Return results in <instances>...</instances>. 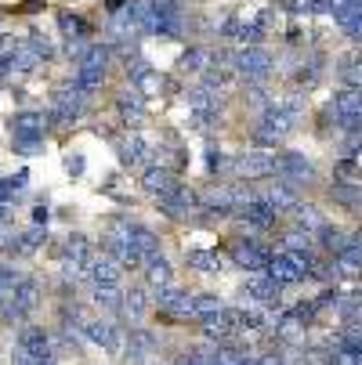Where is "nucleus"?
Instances as JSON below:
<instances>
[{
	"label": "nucleus",
	"instance_id": "1",
	"mask_svg": "<svg viewBox=\"0 0 362 365\" xmlns=\"http://www.w3.org/2000/svg\"><path fill=\"white\" fill-rule=\"evenodd\" d=\"M316 272H319L316 257L312 253H293V250H276L268 257V268H265V275L276 279L279 286H297L304 279H312Z\"/></svg>",
	"mask_w": 362,
	"mask_h": 365
},
{
	"label": "nucleus",
	"instance_id": "2",
	"mask_svg": "<svg viewBox=\"0 0 362 365\" xmlns=\"http://www.w3.org/2000/svg\"><path fill=\"white\" fill-rule=\"evenodd\" d=\"M297 130V116L293 113H286L283 106H276L272 101V109H265L261 113V120H257V130H253V141L261 145V148H279L290 134Z\"/></svg>",
	"mask_w": 362,
	"mask_h": 365
},
{
	"label": "nucleus",
	"instance_id": "3",
	"mask_svg": "<svg viewBox=\"0 0 362 365\" xmlns=\"http://www.w3.org/2000/svg\"><path fill=\"white\" fill-rule=\"evenodd\" d=\"M47 127H51L47 113H36V109H26V113H19V116L11 120V141H15V148H19V152H26V155L40 152Z\"/></svg>",
	"mask_w": 362,
	"mask_h": 365
},
{
	"label": "nucleus",
	"instance_id": "4",
	"mask_svg": "<svg viewBox=\"0 0 362 365\" xmlns=\"http://www.w3.org/2000/svg\"><path fill=\"white\" fill-rule=\"evenodd\" d=\"M272 66H276V58L268 55L261 43H246V47H239L236 55H232V69L246 83H265L272 76Z\"/></svg>",
	"mask_w": 362,
	"mask_h": 365
},
{
	"label": "nucleus",
	"instance_id": "5",
	"mask_svg": "<svg viewBox=\"0 0 362 365\" xmlns=\"http://www.w3.org/2000/svg\"><path fill=\"white\" fill-rule=\"evenodd\" d=\"M276 163H279V155L272 148H250V152L232 155L228 167L239 181H265V178H276Z\"/></svg>",
	"mask_w": 362,
	"mask_h": 365
},
{
	"label": "nucleus",
	"instance_id": "6",
	"mask_svg": "<svg viewBox=\"0 0 362 365\" xmlns=\"http://www.w3.org/2000/svg\"><path fill=\"white\" fill-rule=\"evenodd\" d=\"M156 202H160V210H164L171 221H188L192 214L203 210V195L192 192L188 185H174V188H171L167 195H160Z\"/></svg>",
	"mask_w": 362,
	"mask_h": 365
},
{
	"label": "nucleus",
	"instance_id": "7",
	"mask_svg": "<svg viewBox=\"0 0 362 365\" xmlns=\"http://www.w3.org/2000/svg\"><path fill=\"white\" fill-rule=\"evenodd\" d=\"M276 178L290 181V185H316L319 181V167L301 152H283L276 163Z\"/></svg>",
	"mask_w": 362,
	"mask_h": 365
},
{
	"label": "nucleus",
	"instance_id": "8",
	"mask_svg": "<svg viewBox=\"0 0 362 365\" xmlns=\"http://www.w3.org/2000/svg\"><path fill=\"white\" fill-rule=\"evenodd\" d=\"M116 155H120V163L138 170V167H152L156 163V145H149L141 134H127L116 141Z\"/></svg>",
	"mask_w": 362,
	"mask_h": 365
},
{
	"label": "nucleus",
	"instance_id": "9",
	"mask_svg": "<svg viewBox=\"0 0 362 365\" xmlns=\"http://www.w3.org/2000/svg\"><path fill=\"white\" fill-rule=\"evenodd\" d=\"M80 333H84V336H87L94 347L109 351V354H116V351L124 347L120 329H116L113 322H106V319H84V322H80Z\"/></svg>",
	"mask_w": 362,
	"mask_h": 365
},
{
	"label": "nucleus",
	"instance_id": "10",
	"mask_svg": "<svg viewBox=\"0 0 362 365\" xmlns=\"http://www.w3.org/2000/svg\"><path fill=\"white\" fill-rule=\"evenodd\" d=\"M232 260H236V268H243V272H250V275H261L265 268H268V250L261 246V242H253V239H246V242H232Z\"/></svg>",
	"mask_w": 362,
	"mask_h": 365
},
{
	"label": "nucleus",
	"instance_id": "11",
	"mask_svg": "<svg viewBox=\"0 0 362 365\" xmlns=\"http://www.w3.org/2000/svg\"><path fill=\"white\" fill-rule=\"evenodd\" d=\"M239 221H246V228H253V232H268L272 225H276V217H279V210L265 199V195H257V199H250L243 210L236 214Z\"/></svg>",
	"mask_w": 362,
	"mask_h": 365
},
{
	"label": "nucleus",
	"instance_id": "12",
	"mask_svg": "<svg viewBox=\"0 0 362 365\" xmlns=\"http://www.w3.org/2000/svg\"><path fill=\"white\" fill-rule=\"evenodd\" d=\"M279 282L276 279H268L265 272L261 275H250L246 282H243V293L257 304V307H279Z\"/></svg>",
	"mask_w": 362,
	"mask_h": 365
},
{
	"label": "nucleus",
	"instance_id": "13",
	"mask_svg": "<svg viewBox=\"0 0 362 365\" xmlns=\"http://www.w3.org/2000/svg\"><path fill=\"white\" fill-rule=\"evenodd\" d=\"M120 264L109 257V253H94L91 257V264H87V272H84V279L91 282V286H116L120 282Z\"/></svg>",
	"mask_w": 362,
	"mask_h": 365
},
{
	"label": "nucleus",
	"instance_id": "14",
	"mask_svg": "<svg viewBox=\"0 0 362 365\" xmlns=\"http://www.w3.org/2000/svg\"><path fill=\"white\" fill-rule=\"evenodd\" d=\"M127 76H131V83H134V91L138 94H160L164 91V76L152 69L145 58H134V62H127Z\"/></svg>",
	"mask_w": 362,
	"mask_h": 365
},
{
	"label": "nucleus",
	"instance_id": "15",
	"mask_svg": "<svg viewBox=\"0 0 362 365\" xmlns=\"http://www.w3.org/2000/svg\"><path fill=\"white\" fill-rule=\"evenodd\" d=\"M156 307L167 311V315H174V319H192V297L185 289H178V286L156 289Z\"/></svg>",
	"mask_w": 362,
	"mask_h": 365
},
{
	"label": "nucleus",
	"instance_id": "16",
	"mask_svg": "<svg viewBox=\"0 0 362 365\" xmlns=\"http://www.w3.org/2000/svg\"><path fill=\"white\" fill-rule=\"evenodd\" d=\"M272 333L283 340V344H304V333H308V322L297 315V311H279L276 322H272Z\"/></svg>",
	"mask_w": 362,
	"mask_h": 365
},
{
	"label": "nucleus",
	"instance_id": "17",
	"mask_svg": "<svg viewBox=\"0 0 362 365\" xmlns=\"http://www.w3.org/2000/svg\"><path fill=\"white\" fill-rule=\"evenodd\" d=\"M178 185V174L174 170H167V167H160V163H152V167H145V174H141V188L149 192V195H167L171 188Z\"/></svg>",
	"mask_w": 362,
	"mask_h": 365
},
{
	"label": "nucleus",
	"instance_id": "18",
	"mask_svg": "<svg viewBox=\"0 0 362 365\" xmlns=\"http://www.w3.org/2000/svg\"><path fill=\"white\" fill-rule=\"evenodd\" d=\"M116 113H120V120H124V127H141L145 123V98L138 94V91H124L120 98H116Z\"/></svg>",
	"mask_w": 362,
	"mask_h": 365
},
{
	"label": "nucleus",
	"instance_id": "19",
	"mask_svg": "<svg viewBox=\"0 0 362 365\" xmlns=\"http://www.w3.org/2000/svg\"><path fill=\"white\" fill-rule=\"evenodd\" d=\"M141 272H145V282H149L152 289H164V286H174V268H171V260H167L164 253H156V257H149L145 264H141Z\"/></svg>",
	"mask_w": 362,
	"mask_h": 365
},
{
	"label": "nucleus",
	"instance_id": "20",
	"mask_svg": "<svg viewBox=\"0 0 362 365\" xmlns=\"http://www.w3.org/2000/svg\"><path fill=\"white\" fill-rule=\"evenodd\" d=\"M156 354V336L149 329H131V340H127V358L138 361V365H149V358Z\"/></svg>",
	"mask_w": 362,
	"mask_h": 365
},
{
	"label": "nucleus",
	"instance_id": "21",
	"mask_svg": "<svg viewBox=\"0 0 362 365\" xmlns=\"http://www.w3.org/2000/svg\"><path fill=\"white\" fill-rule=\"evenodd\" d=\"M290 214H293V228L312 232V235H319V232H323V225H326L323 210H319V206H312V202H297Z\"/></svg>",
	"mask_w": 362,
	"mask_h": 365
},
{
	"label": "nucleus",
	"instance_id": "22",
	"mask_svg": "<svg viewBox=\"0 0 362 365\" xmlns=\"http://www.w3.org/2000/svg\"><path fill=\"white\" fill-rule=\"evenodd\" d=\"M19 351H22V354L51 351V333H47L44 326H22V333H19Z\"/></svg>",
	"mask_w": 362,
	"mask_h": 365
},
{
	"label": "nucleus",
	"instance_id": "23",
	"mask_svg": "<svg viewBox=\"0 0 362 365\" xmlns=\"http://www.w3.org/2000/svg\"><path fill=\"white\" fill-rule=\"evenodd\" d=\"M265 199L276 206L279 214H286V210H293V206L301 202L297 199V185H290V181H283L279 178V185H268V192H265Z\"/></svg>",
	"mask_w": 362,
	"mask_h": 365
},
{
	"label": "nucleus",
	"instance_id": "24",
	"mask_svg": "<svg viewBox=\"0 0 362 365\" xmlns=\"http://www.w3.org/2000/svg\"><path fill=\"white\" fill-rule=\"evenodd\" d=\"M330 195L344 210H362V185H355V181H333Z\"/></svg>",
	"mask_w": 362,
	"mask_h": 365
},
{
	"label": "nucleus",
	"instance_id": "25",
	"mask_svg": "<svg viewBox=\"0 0 362 365\" xmlns=\"http://www.w3.org/2000/svg\"><path fill=\"white\" fill-rule=\"evenodd\" d=\"M185 260H188V268H196L203 275H221V257L211 250H188Z\"/></svg>",
	"mask_w": 362,
	"mask_h": 365
},
{
	"label": "nucleus",
	"instance_id": "26",
	"mask_svg": "<svg viewBox=\"0 0 362 365\" xmlns=\"http://www.w3.org/2000/svg\"><path fill=\"white\" fill-rule=\"evenodd\" d=\"M91 297L101 311H124V289L116 286H91Z\"/></svg>",
	"mask_w": 362,
	"mask_h": 365
},
{
	"label": "nucleus",
	"instance_id": "27",
	"mask_svg": "<svg viewBox=\"0 0 362 365\" xmlns=\"http://www.w3.org/2000/svg\"><path fill=\"white\" fill-rule=\"evenodd\" d=\"M131 246H134V250H138V253H141L145 260L160 253V239L152 235V232H149L145 225H131Z\"/></svg>",
	"mask_w": 362,
	"mask_h": 365
},
{
	"label": "nucleus",
	"instance_id": "28",
	"mask_svg": "<svg viewBox=\"0 0 362 365\" xmlns=\"http://www.w3.org/2000/svg\"><path fill=\"white\" fill-rule=\"evenodd\" d=\"M211 62H214V55L206 47H188L185 55H181V62H178V69H192V73H206L211 69Z\"/></svg>",
	"mask_w": 362,
	"mask_h": 365
},
{
	"label": "nucleus",
	"instance_id": "29",
	"mask_svg": "<svg viewBox=\"0 0 362 365\" xmlns=\"http://www.w3.org/2000/svg\"><path fill=\"white\" fill-rule=\"evenodd\" d=\"M26 185H29V174H26V170H19V174H11V178H0V195H4V202L22 199V195H26Z\"/></svg>",
	"mask_w": 362,
	"mask_h": 365
},
{
	"label": "nucleus",
	"instance_id": "30",
	"mask_svg": "<svg viewBox=\"0 0 362 365\" xmlns=\"http://www.w3.org/2000/svg\"><path fill=\"white\" fill-rule=\"evenodd\" d=\"M145 311H149V300H145V293H141V289H131V293H124V315H127L134 326L145 319Z\"/></svg>",
	"mask_w": 362,
	"mask_h": 365
},
{
	"label": "nucleus",
	"instance_id": "31",
	"mask_svg": "<svg viewBox=\"0 0 362 365\" xmlns=\"http://www.w3.org/2000/svg\"><path fill=\"white\" fill-rule=\"evenodd\" d=\"M218 311H221V300H218L214 293H199V297H192V319L206 322L211 315H218Z\"/></svg>",
	"mask_w": 362,
	"mask_h": 365
},
{
	"label": "nucleus",
	"instance_id": "32",
	"mask_svg": "<svg viewBox=\"0 0 362 365\" xmlns=\"http://www.w3.org/2000/svg\"><path fill=\"white\" fill-rule=\"evenodd\" d=\"M312 246H316V235L312 232H301V228H293L283 239V250H293V253H312Z\"/></svg>",
	"mask_w": 362,
	"mask_h": 365
},
{
	"label": "nucleus",
	"instance_id": "33",
	"mask_svg": "<svg viewBox=\"0 0 362 365\" xmlns=\"http://www.w3.org/2000/svg\"><path fill=\"white\" fill-rule=\"evenodd\" d=\"M15 365H59V358H55V351H40V354H22L19 351Z\"/></svg>",
	"mask_w": 362,
	"mask_h": 365
},
{
	"label": "nucleus",
	"instance_id": "34",
	"mask_svg": "<svg viewBox=\"0 0 362 365\" xmlns=\"http://www.w3.org/2000/svg\"><path fill=\"white\" fill-rule=\"evenodd\" d=\"M29 43H33V51H36L40 58H51V55H55V47H51V40H47V36H40V33H33V36H29Z\"/></svg>",
	"mask_w": 362,
	"mask_h": 365
},
{
	"label": "nucleus",
	"instance_id": "35",
	"mask_svg": "<svg viewBox=\"0 0 362 365\" xmlns=\"http://www.w3.org/2000/svg\"><path fill=\"white\" fill-rule=\"evenodd\" d=\"M211 351H214V347L192 351V354H185V358H181V365H211Z\"/></svg>",
	"mask_w": 362,
	"mask_h": 365
},
{
	"label": "nucleus",
	"instance_id": "36",
	"mask_svg": "<svg viewBox=\"0 0 362 365\" xmlns=\"http://www.w3.org/2000/svg\"><path fill=\"white\" fill-rule=\"evenodd\" d=\"M341 29L355 40V43H362V15H355V19H348V22H341Z\"/></svg>",
	"mask_w": 362,
	"mask_h": 365
},
{
	"label": "nucleus",
	"instance_id": "37",
	"mask_svg": "<svg viewBox=\"0 0 362 365\" xmlns=\"http://www.w3.org/2000/svg\"><path fill=\"white\" fill-rule=\"evenodd\" d=\"M257 365H290V358L283 351H265V354H257Z\"/></svg>",
	"mask_w": 362,
	"mask_h": 365
},
{
	"label": "nucleus",
	"instance_id": "38",
	"mask_svg": "<svg viewBox=\"0 0 362 365\" xmlns=\"http://www.w3.org/2000/svg\"><path fill=\"white\" fill-rule=\"evenodd\" d=\"M221 167H225V152H221V148H206V170L214 174V170H221Z\"/></svg>",
	"mask_w": 362,
	"mask_h": 365
},
{
	"label": "nucleus",
	"instance_id": "39",
	"mask_svg": "<svg viewBox=\"0 0 362 365\" xmlns=\"http://www.w3.org/2000/svg\"><path fill=\"white\" fill-rule=\"evenodd\" d=\"M84 167H87V163H84V155H80V152H69V155H66V170H69L73 178H80Z\"/></svg>",
	"mask_w": 362,
	"mask_h": 365
},
{
	"label": "nucleus",
	"instance_id": "40",
	"mask_svg": "<svg viewBox=\"0 0 362 365\" xmlns=\"http://www.w3.org/2000/svg\"><path fill=\"white\" fill-rule=\"evenodd\" d=\"M33 225H40V228L47 225V206H44V202H40V206H33Z\"/></svg>",
	"mask_w": 362,
	"mask_h": 365
}]
</instances>
